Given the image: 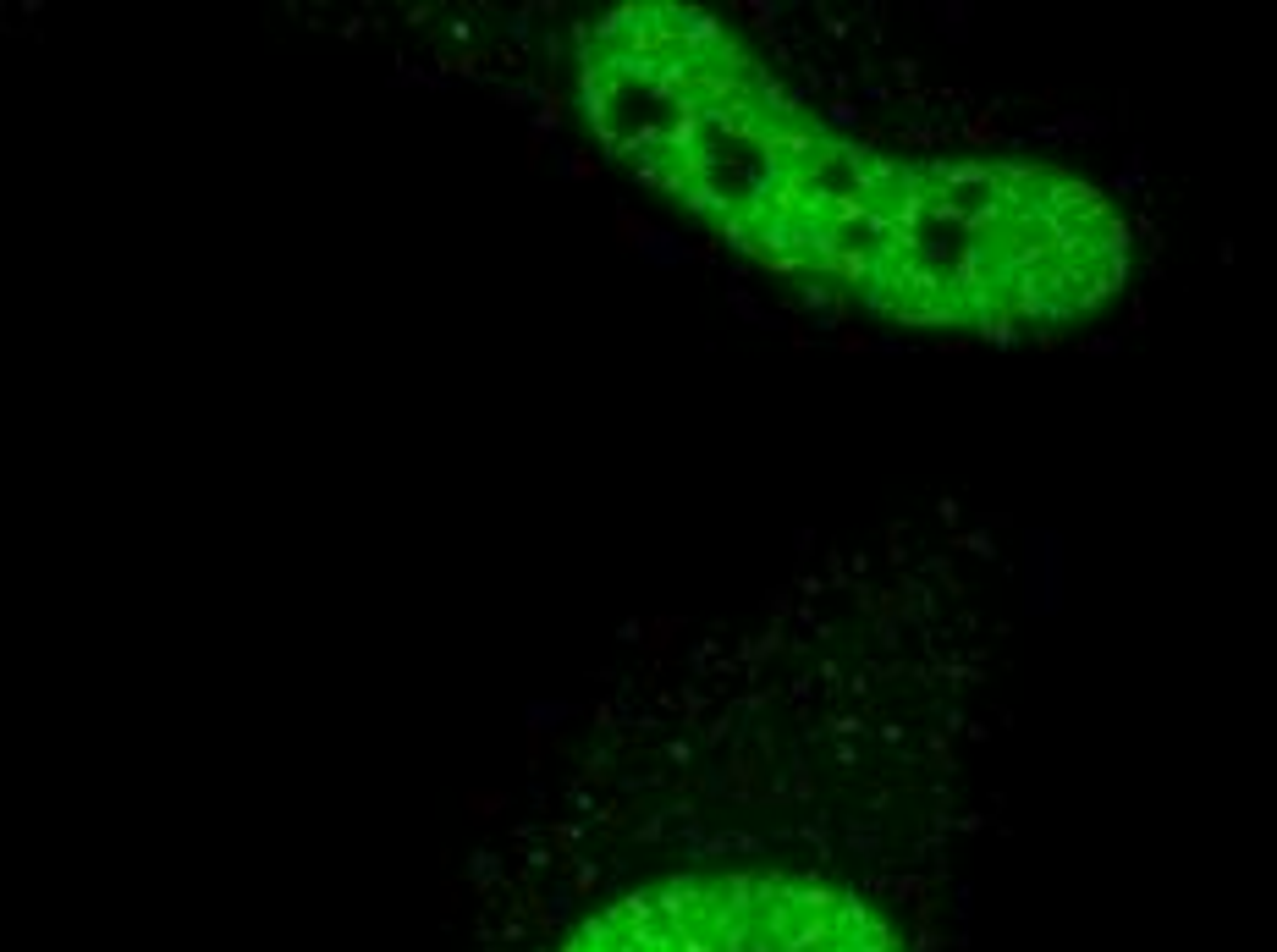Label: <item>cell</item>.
Returning a JSON list of instances; mask_svg holds the SVG:
<instances>
[{
    "label": "cell",
    "mask_w": 1277,
    "mask_h": 952,
    "mask_svg": "<svg viewBox=\"0 0 1277 952\" xmlns=\"http://www.w3.org/2000/svg\"><path fill=\"white\" fill-rule=\"evenodd\" d=\"M578 94L606 155L782 276L854 287L920 331H1030L1123 287L1129 237L1090 182L1013 160H886L820 127L716 17L616 6Z\"/></svg>",
    "instance_id": "cell-1"
},
{
    "label": "cell",
    "mask_w": 1277,
    "mask_h": 952,
    "mask_svg": "<svg viewBox=\"0 0 1277 952\" xmlns=\"http://www.w3.org/2000/svg\"><path fill=\"white\" fill-rule=\"evenodd\" d=\"M556 952H903V936L854 886L738 864L634 886Z\"/></svg>",
    "instance_id": "cell-2"
}]
</instances>
